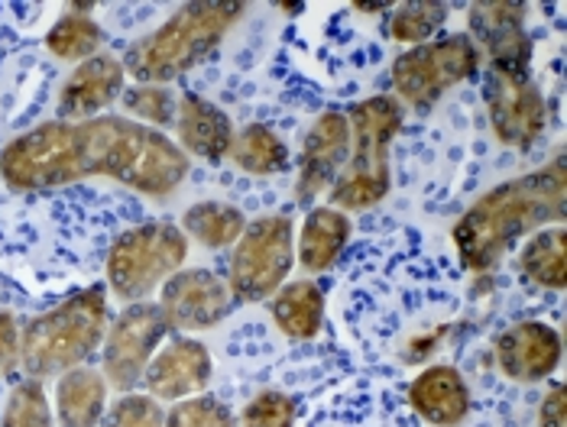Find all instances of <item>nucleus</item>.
I'll use <instances>...</instances> for the list:
<instances>
[{
    "mask_svg": "<svg viewBox=\"0 0 567 427\" xmlns=\"http://www.w3.org/2000/svg\"><path fill=\"white\" fill-rule=\"evenodd\" d=\"M350 156V121L344 111H324L308 127L299 175H296V201L311 208L315 198L328 195L338 175L344 171Z\"/></svg>",
    "mask_w": 567,
    "mask_h": 427,
    "instance_id": "obj_13",
    "label": "nucleus"
},
{
    "mask_svg": "<svg viewBox=\"0 0 567 427\" xmlns=\"http://www.w3.org/2000/svg\"><path fill=\"white\" fill-rule=\"evenodd\" d=\"M344 114L350 121V156L344 171L328 191V201L344 214L370 211L386 201L393 188L390 153L405 121V107L393 94H373L367 101L350 104Z\"/></svg>",
    "mask_w": 567,
    "mask_h": 427,
    "instance_id": "obj_5",
    "label": "nucleus"
},
{
    "mask_svg": "<svg viewBox=\"0 0 567 427\" xmlns=\"http://www.w3.org/2000/svg\"><path fill=\"white\" fill-rule=\"evenodd\" d=\"M272 324L289 341H311L324 327V292L311 279L286 282L272 295Z\"/></svg>",
    "mask_w": 567,
    "mask_h": 427,
    "instance_id": "obj_21",
    "label": "nucleus"
},
{
    "mask_svg": "<svg viewBox=\"0 0 567 427\" xmlns=\"http://www.w3.org/2000/svg\"><path fill=\"white\" fill-rule=\"evenodd\" d=\"M104 427H166V412L146 392H124L104 412Z\"/></svg>",
    "mask_w": 567,
    "mask_h": 427,
    "instance_id": "obj_31",
    "label": "nucleus"
},
{
    "mask_svg": "<svg viewBox=\"0 0 567 427\" xmlns=\"http://www.w3.org/2000/svg\"><path fill=\"white\" fill-rule=\"evenodd\" d=\"M169 337V324L153 301L127 304L117 317H111V327L101 343V373L111 388L136 392L143 383L150 360Z\"/></svg>",
    "mask_w": 567,
    "mask_h": 427,
    "instance_id": "obj_9",
    "label": "nucleus"
},
{
    "mask_svg": "<svg viewBox=\"0 0 567 427\" xmlns=\"http://www.w3.org/2000/svg\"><path fill=\"white\" fill-rule=\"evenodd\" d=\"M175 133H178L182 153L198 156L205 163H224L230 153V143H234V124H230L227 111L195 91L178 97Z\"/></svg>",
    "mask_w": 567,
    "mask_h": 427,
    "instance_id": "obj_18",
    "label": "nucleus"
},
{
    "mask_svg": "<svg viewBox=\"0 0 567 427\" xmlns=\"http://www.w3.org/2000/svg\"><path fill=\"white\" fill-rule=\"evenodd\" d=\"M188 156L163 129L104 114L85 124L49 121L13 136L0 178L13 195H43L85 178H111L143 198L166 201L188 178Z\"/></svg>",
    "mask_w": 567,
    "mask_h": 427,
    "instance_id": "obj_1",
    "label": "nucleus"
},
{
    "mask_svg": "<svg viewBox=\"0 0 567 427\" xmlns=\"http://www.w3.org/2000/svg\"><path fill=\"white\" fill-rule=\"evenodd\" d=\"M565 385L551 383L538 405V427H567V402Z\"/></svg>",
    "mask_w": 567,
    "mask_h": 427,
    "instance_id": "obj_33",
    "label": "nucleus"
},
{
    "mask_svg": "<svg viewBox=\"0 0 567 427\" xmlns=\"http://www.w3.org/2000/svg\"><path fill=\"white\" fill-rule=\"evenodd\" d=\"M483 107L493 136L509 149L528 153L548 129V101L532 82V75H506L486 69Z\"/></svg>",
    "mask_w": 567,
    "mask_h": 427,
    "instance_id": "obj_10",
    "label": "nucleus"
},
{
    "mask_svg": "<svg viewBox=\"0 0 567 427\" xmlns=\"http://www.w3.org/2000/svg\"><path fill=\"white\" fill-rule=\"evenodd\" d=\"M215 373L212 350L195 337L178 334L156 350V356L146 366L143 388L156 402H185L202 395Z\"/></svg>",
    "mask_w": 567,
    "mask_h": 427,
    "instance_id": "obj_15",
    "label": "nucleus"
},
{
    "mask_svg": "<svg viewBox=\"0 0 567 427\" xmlns=\"http://www.w3.org/2000/svg\"><path fill=\"white\" fill-rule=\"evenodd\" d=\"M567 217V163L555 156L548 166L493 185L457 217L451 240L467 272H496L519 240L555 227Z\"/></svg>",
    "mask_w": 567,
    "mask_h": 427,
    "instance_id": "obj_2",
    "label": "nucleus"
},
{
    "mask_svg": "<svg viewBox=\"0 0 567 427\" xmlns=\"http://www.w3.org/2000/svg\"><path fill=\"white\" fill-rule=\"evenodd\" d=\"M519 265L528 282L545 292H565L567 285V230L565 223L545 227L525 240Z\"/></svg>",
    "mask_w": 567,
    "mask_h": 427,
    "instance_id": "obj_22",
    "label": "nucleus"
},
{
    "mask_svg": "<svg viewBox=\"0 0 567 427\" xmlns=\"http://www.w3.org/2000/svg\"><path fill=\"white\" fill-rule=\"evenodd\" d=\"M296 265V227L286 214H262L247 220L240 240L230 247L227 259V289L230 299L244 304L272 299Z\"/></svg>",
    "mask_w": 567,
    "mask_h": 427,
    "instance_id": "obj_7",
    "label": "nucleus"
},
{
    "mask_svg": "<svg viewBox=\"0 0 567 427\" xmlns=\"http://www.w3.org/2000/svg\"><path fill=\"white\" fill-rule=\"evenodd\" d=\"M20 369V321L10 311H0V379H10Z\"/></svg>",
    "mask_w": 567,
    "mask_h": 427,
    "instance_id": "obj_32",
    "label": "nucleus"
},
{
    "mask_svg": "<svg viewBox=\"0 0 567 427\" xmlns=\"http://www.w3.org/2000/svg\"><path fill=\"white\" fill-rule=\"evenodd\" d=\"M481 52L467 33L435 37L432 43L412 45L399 52L390 69L395 101L419 114H429L451 87L477 79Z\"/></svg>",
    "mask_w": 567,
    "mask_h": 427,
    "instance_id": "obj_8",
    "label": "nucleus"
},
{
    "mask_svg": "<svg viewBox=\"0 0 567 427\" xmlns=\"http://www.w3.org/2000/svg\"><path fill=\"white\" fill-rule=\"evenodd\" d=\"M111 385L101 369L75 366L55 383V425L59 427H97L107 412Z\"/></svg>",
    "mask_w": 567,
    "mask_h": 427,
    "instance_id": "obj_20",
    "label": "nucleus"
},
{
    "mask_svg": "<svg viewBox=\"0 0 567 427\" xmlns=\"http://www.w3.org/2000/svg\"><path fill=\"white\" fill-rule=\"evenodd\" d=\"M127 91V72L124 62L117 55L97 52L94 59L79 62L69 79L59 87V104L55 114L59 121L69 124H85L101 117L104 111H111Z\"/></svg>",
    "mask_w": 567,
    "mask_h": 427,
    "instance_id": "obj_14",
    "label": "nucleus"
},
{
    "mask_svg": "<svg viewBox=\"0 0 567 427\" xmlns=\"http://www.w3.org/2000/svg\"><path fill=\"white\" fill-rule=\"evenodd\" d=\"M188 259V237L178 223L146 220L124 230L104 262L107 289L127 304L146 301L163 289Z\"/></svg>",
    "mask_w": 567,
    "mask_h": 427,
    "instance_id": "obj_6",
    "label": "nucleus"
},
{
    "mask_svg": "<svg viewBox=\"0 0 567 427\" xmlns=\"http://www.w3.org/2000/svg\"><path fill=\"white\" fill-rule=\"evenodd\" d=\"M471 40L477 52H486L493 72L528 75L532 69V37L525 30V3L481 0L467 10Z\"/></svg>",
    "mask_w": 567,
    "mask_h": 427,
    "instance_id": "obj_12",
    "label": "nucleus"
},
{
    "mask_svg": "<svg viewBox=\"0 0 567 427\" xmlns=\"http://www.w3.org/2000/svg\"><path fill=\"white\" fill-rule=\"evenodd\" d=\"M159 311L178 334H202L218 327L230 314V289L212 269H178L159 289Z\"/></svg>",
    "mask_w": 567,
    "mask_h": 427,
    "instance_id": "obj_11",
    "label": "nucleus"
},
{
    "mask_svg": "<svg viewBox=\"0 0 567 427\" xmlns=\"http://www.w3.org/2000/svg\"><path fill=\"white\" fill-rule=\"evenodd\" d=\"M227 159H234V166L247 175L272 178L289 169V146L266 124H247L240 133H234Z\"/></svg>",
    "mask_w": 567,
    "mask_h": 427,
    "instance_id": "obj_23",
    "label": "nucleus"
},
{
    "mask_svg": "<svg viewBox=\"0 0 567 427\" xmlns=\"http://www.w3.org/2000/svg\"><path fill=\"white\" fill-rule=\"evenodd\" d=\"M107 327L111 308L104 285L79 289L20 324V369L30 379H49L85 366L94 353H101Z\"/></svg>",
    "mask_w": 567,
    "mask_h": 427,
    "instance_id": "obj_4",
    "label": "nucleus"
},
{
    "mask_svg": "<svg viewBox=\"0 0 567 427\" xmlns=\"http://www.w3.org/2000/svg\"><path fill=\"white\" fill-rule=\"evenodd\" d=\"M409 405L425 425L461 427L474 412V395L457 366L435 363L409 383Z\"/></svg>",
    "mask_w": 567,
    "mask_h": 427,
    "instance_id": "obj_17",
    "label": "nucleus"
},
{
    "mask_svg": "<svg viewBox=\"0 0 567 427\" xmlns=\"http://www.w3.org/2000/svg\"><path fill=\"white\" fill-rule=\"evenodd\" d=\"M104 45V27L87 13H65L55 20V27L45 33V49L62 62H87Z\"/></svg>",
    "mask_w": 567,
    "mask_h": 427,
    "instance_id": "obj_25",
    "label": "nucleus"
},
{
    "mask_svg": "<svg viewBox=\"0 0 567 427\" xmlns=\"http://www.w3.org/2000/svg\"><path fill=\"white\" fill-rule=\"evenodd\" d=\"M166 427H240L234 412L218 402L215 395H195L185 402H175L166 412Z\"/></svg>",
    "mask_w": 567,
    "mask_h": 427,
    "instance_id": "obj_30",
    "label": "nucleus"
},
{
    "mask_svg": "<svg viewBox=\"0 0 567 427\" xmlns=\"http://www.w3.org/2000/svg\"><path fill=\"white\" fill-rule=\"evenodd\" d=\"M353 223L344 211L324 205V208H308L306 220L296 233V262L306 272H328L341 253L348 250Z\"/></svg>",
    "mask_w": 567,
    "mask_h": 427,
    "instance_id": "obj_19",
    "label": "nucleus"
},
{
    "mask_svg": "<svg viewBox=\"0 0 567 427\" xmlns=\"http://www.w3.org/2000/svg\"><path fill=\"white\" fill-rule=\"evenodd\" d=\"M0 427H55L52 418V402L45 395L43 379H23L10 388Z\"/></svg>",
    "mask_w": 567,
    "mask_h": 427,
    "instance_id": "obj_27",
    "label": "nucleus"
},
{
    "mask_svg": "<svg viewBox=\"0 0 567 427\" xmlns=\"http://www.w3.org/2000/svg\"><path fill=\"white\" fill-rule=\"evenodd\" d=\"M565 343L545 321H519L496 337V366L509 383H548L561 366Z\"/></svg>",
    "mask_w": 567,
    "mask_h": 427,
    "instance_id": "obj_16",
    "label": "nucleus"
},
{
    "mask_svg": "<svg viewBox=\"0 0 567 427\" xmlns=\"http://www.w3.org/2000/svg\"><path fill=\"white\" fill-rule=\"evenodd\" d=\"M444 23H447V3H441V0H409V3H399L390 13L386 33H390V40L412 49V45L432 43Z\"/></svg>",
    "mask_w": 567,
    "mask_h": 427,
    "instance_id": "obj_26",
    "label": "nucleus"
},
{
    "mask_svg": "<svg viewBox=\"0 0 567 427\" xmlns=\"http://www.w3.org/2000/svg\"><path fill=\"white\" fill-rule=\"evenodd\" d=\"M240 427H296V398L279 392V388H262L257 392L240 418H237Z\"/></svg>",
    "mask_w": 567,
    "mask_h": 427,
    "instance_id": "obj_29",
    "label": "nucleus"
},
{
    "mask_svg": "<svg viewBox=\"0 0 567 427\" xmlns=\"http://www.w3.org/2000/svg\"><path fill=\"white\" fill-rule=\"evenodd\" d=\"M124 111L131 114V121L143 127L163 129L175 127V114H178V97L169 85H133L124 91Z\"/></svg>",
    "mask_w": 567,
    "mask_h": 427,
    "instance_id": "obj_28",
    "label": "nucleus"
},
{
    "mask_svg": "<svg viewBox=\"0 0 567 427\" xmlns=\"http://www.w3.org/2000/svg\"><path fill=\"white\" fill-rule=\"evenodd\" d=\"M247 214L227 201H198L182 214V233L205 250H227L240 240Z\"/></svg>",
    "mask_w": 567,
    "mask_h": 427,
    "instance_id": "obj_24",
    "label": "nucleus"
},
{
    "mask_svg": "<svg viewBox=\"0 0 567 427\" xmlns=\"http://www.w3.org/2000/svg\"><path fill=\"white\" fill-rule=\"evenodd\" d=\"M244 10V3L218 0L182 3L166 23L140 37L124 52V72L136 85H169L202 65L224 43V37L240 23Z\"/></svg>",
    "mask_w": 567,
    "mask_h": 427,
    "instance_id": "obj_3",
    "label": "nucleus"
}]
</instances>
